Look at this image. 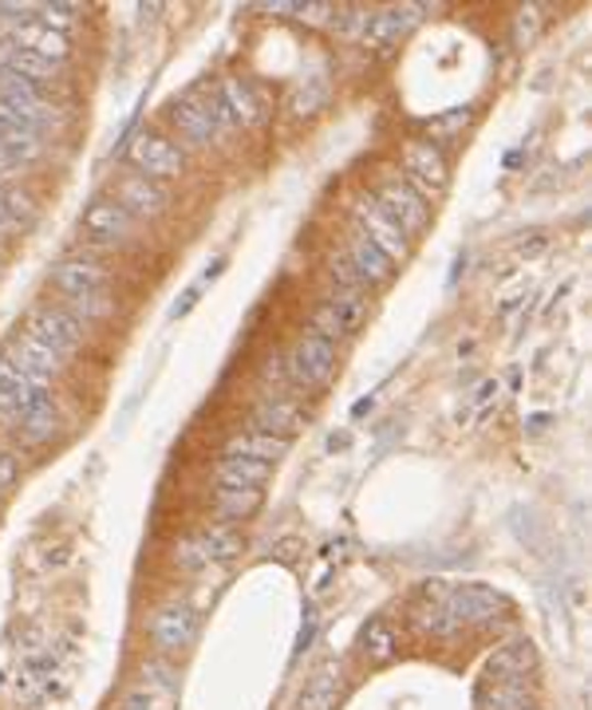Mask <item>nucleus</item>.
I'll return each mask as SVG.
<instances>
[{
  "instance_id": "28",
  "label": "nucleus",
  "mask_w": 592,
  "mask_h": 710,
  "mask_svg": "<svg viewBox=\"0 0 592 710\" xmlns=\"http://www.w3.org/2000/svg\"><path fill=\"white\" fill-rule=\"evenodd\" d=\"M360 648H364L367 660L375 663H387L395 655V631L387 620H372L364 628V635H360Z\"/></svg>"
},
{
  "instance_id": "38",
  "label": "nucleus",
  "mask_w": 592,
  "mask_h": 710,
  "mask_svg": "<svg viewBox=\"0 0 592 710\" xmlns=\"http://www.w3.org/2000/svg\"><path fill=\"white\" fill-rule=\"evenodd\" d=\"M12 478H16V458H12V454H0V490L12 485Z\"/></svg>"
},
{
  "instance_id": "24",
  "label": "nucleus",
  "mask_w": 592,
  "mask_h": 710,
  "mask_svg": "<svg viewBox=\"0 0 592 710\" xmlns=\"http://www.w3.org/2000/svg\"><path fill=\"white\" fill-rule=\"evenodd\" d=\"M4 68H9L12 76L36 83V88H39V83H52V79L59 76V64H52V59H39V56H32V51H20V48H9Z\"/></svg>"
},
{
  "instance_id": "17",
  "label": "nucleus",
  "mask_w": 592,
  "mask_h": 710,
  "mask_svg": "<svg viewBox=\"0 0 592 710\" xmlns=\"http://www.w3.org/2000/svg\"><path fill=\"white\" fill-rule=\"evenodd\" d=\"M12 39H16L20 51H32V56L52 59V64H64V59H68V51H71L68 36H59V32L44 28V24H16Z\"/></svg>"
},
{
  "instance_id": "5",
  "label": "nucleus",
  "mask_w": 592,
  "mask_h": 710,
  "mask_svg": "<svg viewBox=\"0 0 592 710\" xmlns=\"http://www.w3.org/2000/svg\"><path fill=\"white\" fill-rule=\"evenodd\" d=\"M375 206L384 209V217L391 221L395 229L403 237H414L426 229V217H431V206H426L423 197L414 194L407 182H387L384 190H379V202Z\"/></svg>"
},
{
  "instance_id": "4",
  "label": "nucleus",
  "mask_w": 592,
  "mask_h": 710,
  "mask_svg": "<svg viewBox=\"0 0 592 710\" xmlns=\"http://www.w3.org/2000/svg\"><path fill=\"white\" fill-rule=\"evenodd\" d=\"M4 359H9V367L24 379V383L39 387V391H48L52 379H56V371H59V364H64V359H56L48 347H39L36 340L24 332H16L9 344H4Z\"/></svg>"
},
{
  "instance_id": "35",
  "label": "nucleus",
  "mask_w": 592,
  "mask_h": 710,
  "mask_svg": "<svg viewBox=\"0 0 592 710\" xmlns=\"http://www.w3.org/2000/svg\"><path fill=\"white\" fill-rule=\"evenodd\" d=\"M335 16V4H296V20L305 24H328Z\"/></svg>"
},
{
  "instance_id": "20",
  "label": "nucleus",
  "mask_w": 592,
  "mask_h": 710,
  "mask_svg": "<svg viewBox=\"0 0 592 710\" xmlns=\"http://www.w3.org/2000/svg\"><path fill=\"white\" fill-rule=\"evenodd\" d=\"M348 261H352V268L360 273V280H367V285H384L387 276H391V261L360 233H355L352 245H348Z\"/></svg>"
},
{
  "instance_id": "33",
  "label": "nucleus",
  "mask_w": 592,
  "mask_h": 710,
  "mask_svg": "<svg viewBox=\"0 0 592 710\" xmlns=\"http://www.w3.org/2000/svg\"><path fill=\"white\" fill-rule=\"evenodd\" d=\"M167 707H170V699H162V695H155V690H147V687H138L123 699L118 710H167Z\"/></svg>"
},
{
  "instance_id": "40",
  "label": "nucleus",
  "mask_w": 592,
  "mask_h": 710,
  "mask_svg": "<svg viewBox=\"0 0 592 710\" xmlns=\"http://www.w3.org/2000/svg\"><path fill=\"white\" fill-rule=\"evenodd\" d=\"M525 710H537V707H525Z\"/></svg>"
},
{
  "instance_id": "14",
  "label": "nucleus",
  "mask_w": 592,
  "mask_h": 710,
  "mask_svg": "<svg viewBox=\"0 0 592 710\" xmlns=\"http://www.w3.org/2000/svg\"><path fill=\"white\" fill-rule=\"evenodd\" d=\"M52 285L59 288L64 296H83V293H99V288H107V268L99 265V261H59L52 268Z\"/></svg>"
},
{
  "instance_id": "27",
  "label": "nucleus",
  "mask_w": 592,
  "mask_h": 710,
  "mask_svg": "<svg viewBox=\"0 0 592 710\" xmlns=\"http://www.w3.org/2000/svg\"><path fill=\"white\" fill-rule=\"evenodd\" d=\"M56 406H52V399L48 403H39L36 411H29L24 419H20V434H24V443H32V446H39V443H48L52 434H56Z\"/></svg>"
},
{
  "instance_id": "11",
  "label": "nucleus",
  "mask_w": 592,
  "mask_h": 710,
  "mask_svg": "<svg viewBox=\"0 0 592 710\" xmlns=\"http://www.w3.org/2000/svg\"><path fill=\"white\" fill-rule=\"evenodd\" d=\"M115 202L127 209L130 217H158L162 209H167L170 197H167V190L158 186V182H150V178L127 174V178H118Z\"/></svg>"
},
{
  "instance_id": "7",
  "label": "nucleus",
  "mask_w": 592,
  "mask_h": 710,
  "mask_svg": "<svg viewBox=\"0 0 592 710\" xmlns=\"http://www.w3.org/2000/svg\"><path fill=\"white\" fill-rule=\"evenodd\" d=\"M194 631H197V616H194V608L182 600L167 604V608H158L155 616H150V640H155V648L162 651V655H178L182 648H190Z\"/></svg>"
},
{
  "instance_id": "1",
  "label": "nucleus",
  "mask_w": 592,
  "mask_h": 710,
  "mask_svg": "<svg viewBox=\"0 0 592 710\" xmlns=\"http://www.w3.org/2000/svg\"><path fill=\"white\" fill-rule=\"evenodd\" d=\"M24 335H32L39 347H48L56 359H68V355L79 352L83 324L64 308H32L29 320H24Z\"/></svg>"
},
{
  "instance_id": "32",
  "label": "nucleus",
  "mask_w": 592,
  "mask_h": 710,
  "mask_svg": "<svg viewBox=\"0 0 592 710\" xmlns=\"http://www.w3.org/2000/svg\"><path fill=\"white\" fill-rule=\"evenodd\" d=\"M367 20H372V12H364V9H348L344 16H340V9H335V28H340V36H348V39L364 36Z\"/></svg>"
},
{
  "instance_id": "6",
  "label": "nucleus",
  "mask_w": 592,
  "mask_h": 710,
  "mask_svg": "<svg viewBox=\"0 0 592 710\" xmlns=\"http://www.w3.org/2000/svg\"><path fill=\"white\" fill-rule=\"evenodd\" d=\"M127 158H130V167L138 170L143 178H178L182 174V150L174 147V142H167L162 135H135L130 138V147H127Z\"/></svg>"
},
{
  "instance_id": "9",
  "label": "nucleus",
  "mask_w": 592,
  "mask_h": 710,
  "mask_svg": "<svg viewBox=\"0 0 592 710\" xmlns=\"http://www.w3.org/2000/svg\"><path fill=\"white\" fill-rule=\"evenodd\" d=\"M355 221H360V237H367V241H372V245L379 249L391 265L407 256V237L399 233L391 221H387L384 209L375 206V202H367V197H364V202L355 206Z\"/></svg>"
},
{
  "instance_id": "10",
  "label": "nucleus",
  "mask_w": 592,
  "mask_h": 710,
  "mask_svg": "<svg viewBox=\"0 0 592 710\" xmlns=\"http://www.w3.org/2000/svg\"><path fill=\"white\" fill-rule=\"evenodd\" d=\"M419 12H426L423 4H399V9L372 12V20H367V28H364V36H360V44H364V48H391L395 39L407 36V32L423 20Z\"/></svg>"
},
{
  "instance_id": "37",
  "label": "nucleus",
  "mask_w": 592,
  "mask_h": 710,
  "mask_svg": "<svg viewBox=\"0 0 592 710\" xmlns=\"http://www.w3.org/2000/svg\"><path fill=\"white\" fill-rule=\"evenodd\" d=\"M4 209H9L12 217H24V221H29V217H32V197H24V194H4Z\"/></svg>"
},
{
  "instance_id": "12",
  "label": "nucleus",
  "mask_w": 592,
  "mask_h": 710,
  "mask_svg": "<svg viewBox=\"0 0 592 710\" xmlns=\"http://www.w3.org/2000/svg\"><path fill=\"white\" fill-rule=\"evenodd\" d=\"M83 229L103 245H115V241H127L135 233V217L118 206L115 197L111 202H91L88 214H83Z\"/></svg>"
},
{
  "instance_id": "16",
  "label": "nucleus",
  "mask_w": 592,
  "mask_h": 710,
  "mask_svg": "<svg viewBox=\"0 0 592 710\" xmlns=\"http://www.w3.org/2000/svg\"><path fill=\"white\" fill-rule=\"evenodd\" d=\"M273 466L261 462V458H221L217 462V485L221 490H261L269 482Z\"/></svg>"
},
{
  "instance_id": "26",
  "label": "nucleus",
  "mask_w": 592,
  "mask_h": 710,
  "mask_svg": "<svg viewBox=\"0 0 592 710\" xmlns=\"http://www.w3.org/2000/svg\"><path fill=\"white\" fill-rule=\"evenodd\" d=\"M261 509V490H217V517L221 522H246Z\"/></svg>"
},
{
  "instance_id": "2",
  "label": "nucleus",
  "mask_w": 592,
  "mask_h": 710,
  "mask_svg": "<svg viewBox=\"0 0 592 710\" xmlns=\"http://www.w3.org/2000/svg\"><path fill=\"white\" fill-rule=\"evenodd\" d=\"M443 604L458 623H498L510 611V600L502 592L486 588V584H446Z\"/></svg>"
},
{
  "instance_id": "29",
  "label": "nucleus",
  "mask_w": 592,
  "mask_h": 710,
  "mask_svg": "<svg viewBox=\"0 0 592 710\" xmlns=\"http://www.w3.org/2000/svg\"><path fill=\"white\" fill-rule=\"evenodd\" d=\"M71 305V316L76 320H103V316H111V308H115V300L107 296V288H99V293H83V296H68Z\"/></svg>"
},
{
  "instance_id": "30",
  "label": "nucleus",
  "mask_w": 592,
  "mask_h": 710,
  "mask_svg": "<svg viewBox=\"0 0 592 710\" xmlns=\"http://www.w3.org/2000/svg\"><path fill=\"white\" fill-rule=\"evenodd\" d=\"M328 308H332L335 320L344 324V332H355V328H360V320L367 316V300L360 293H335L332 300H328Z\"/></svg>"
},
{
  "instance_id": "3",
  "label": "nucleus",
  "mask_w": 592,
  "mask_h": 710,
  "mask_svg": "<svg viewBox=\"0 0 592 710\" xmlns=\"http://www.w3.org/2000/svg\"><path fill=\"white\" fill-rule=\"evenodd\" d=\"M285 367H288V375H293V383L316 391V387H325L335 371V344L325 340V335L308 332L305 340H296Z\"/></svg>"
},
{
  "instance_id": "31",
  "label": "nucleus",
  "mask_w": 592,
  "mask_h": 710,
  "mask_svg": "<svg viewBox=\"0 0 592 710\" xmlns=\"http://www.w3.org/2000/svg\"><path fill=\"white\" fill-rule=\"evenodd\" d=\"M36 12H39L36 24H44V28L59 32V36H64V32H68L71 24H76V4H39Z\"/></svg>"
},
{
  "instance_id": "23",
  "label": "nucleus",
  "mask_w": 592,
  "mask_h": 710,
  "mask_svg": "<svg viewBox=\"0 0 592 710\" xmlns=\"http://www.w3.org/2000/svg\"><path fill=\"white\" fill-rule=\"evenodd\" d=\"M197 549H202V561H234L241 552V537H237L234 525H209L206 532H197Z\"/></svg>"
},
{
  "instance_id": "8",
  "label": "nucleus",
  "mask_w": 592,
  "mask_h": 710,
  "mask_svg": "<svg viewBox=\"0 0 592 710\" xmlns=\"http://www.w3.org/2000/svg\"><path fill=\"white\" fill-rule=\"evenodd\" d=\"M403 162H407V174H411V182H414L411 190L423 197V202L446 190V178L451 174H446L443 150L434 147V142H407Z\"/></svg>"
},
{
  "instance_id": "19",
  "label": "nucleus",
  "mask_w": 592,
  "mask_h": 710,
  "mask_svg": "<svg viewBox=\"0 0 592 710\" xmlns=\"http://www.w3.org/2000/svg\"><path fill=\"white\" fill-rule=\"evenodd\" d=\"M226 454L229 458H261V462L273 466L276 458H285L288 454V443L285 438H273L265 431H249V434H237L226 443Z\"/></svg>"
},
{
  "instance_id": "13",
  "label": "nucleus",
  "mask_w": 592,
  "mask_h": 710,
  "mask_svg": "<svg viewBox=\"0 0 592 710\" xmlns=\"http://www.w3.org/2000/svg\"><path fill=\"white\" fill-rule=\"evenodd\" d=\"M308 423L305 406H296L293 399H265V403L253 411V426L257 431L273 434V438H285L293 443V434H300Z\"/></svg>"
},
{
  "instance_id": "22",
  "label": "nucleus",
  "mask_w": 592,
  "mask_h": 710,
  "mask_svg": "<svg viewBox=\"0 0 592 710\" xmlns=\"http://www.w3.org/2000/svg\"><path fill=\"white\" fill-rule=\"evenodd\" d=\"M340 695V663H328L312 675L308 690L300 695V710H332Z\"/></svg>"
},
{
  "instance_id": "36",
  "label": "nucleus",
  "mask_w": 592,
  "mask_h": 710,
  "mask_svg": "<svg viewBox=\"0 0 592 710\" xmlns=\"http://www.w3.org/2000/svg\"><path fill=\"white\" fill-rule=\"evenodd\" d=\"M470 123V111H454V115L439 118V123H431V135H454L458 127H466Z\"/></svg>"
},
{
  "instance_id": "34",
  "label": "nucleus",
  "mask_w": 592,
  "mask_h": 710,
  "mask_svg": "<svg viewBox=\"0 0 592 710\" xmlns=\"http://www.w3.org/2000/svg\"><path fill=\"white\" fill-rule=\"evenodd\" d=\"M332 276L340 280V285H344V293H360V285H364L348 256H335V261H332Z\"/></svg>"
},
{
  "instance_id": "25",
  "label": "nucleus",
  "mask_w": 592,
  "mask_h": 710,
  "mask_svg": "<svg viewBox=\"0 0 592 710\" xmlns=\"http://www.w3.org/2000/svg\"><path fill=\"white\" fill-rule=\"evenodd\" d=\"M486 710H525L530 702V675L522 679H505V683H490V695L482 702Z\"/></svg>"
},
{
  "instance_id": "18",
  "label": "nucleus",
  "mask_w": 592,
  "mask_h": 710,
  "mask_svg": "<svg viewBox=\"0 0 592 710\" xmlns=\"http://www.w3.org/2000/svg\"><path fill=\"white\" fill-rule=\"evenodd\" d=\"M170 123H174L178 135L186 138L190 147H206V142H214V123H209L206 107L197 103V95L174 103V107H170Z\"/></svg>"
},
{
  "instance_id": "39",
  "label": "nucleus",
  "mask_w": 592,
  "mask_h": 710,
  "mask_svg": "<svg viewBox=\"0 0 592 710\" xmlns=\"http://www.w3.org/2000/svg\"><path fill=\"white\" fill-rule=\"evenodd\" d=\"M4 217H9V209H4V194H0V226H4Z\"/></svg>"
},
{
  "instance_id": "15",
  "label": "nucleus",
  "mask_w": 592,
  "mask_h": 710,
  "mask_svg": "<svg viewBox=\"0 0 592 710\" xmlns=\"http://www.w3.org/2000/svg\"><path fill=\"white\" fill-rule=\"evenodd\" d=\"M221 103H226V111L234 115V127H253V123H261V115H265V103H261V95L253 91V83L249 79H221Z\"/></svg>"
},
{
  "instance_id": "21",
  "label": "nucleus",
  "mask_w": 592,
  "mask_h": 710,
  "mask_svg": "<svg viewBox=\"0 0 592 710\" xmlns=\"http://www.w3.org/2000/svg\"><path fill=\"white\" fill-rule=\"evenodd\" d=\"M530 667H533V643L522 640V643H510V648L498 651L490 660V667H486V675H490V683H505V679L530 675Z\"/></svg>"
}]
</instances>
